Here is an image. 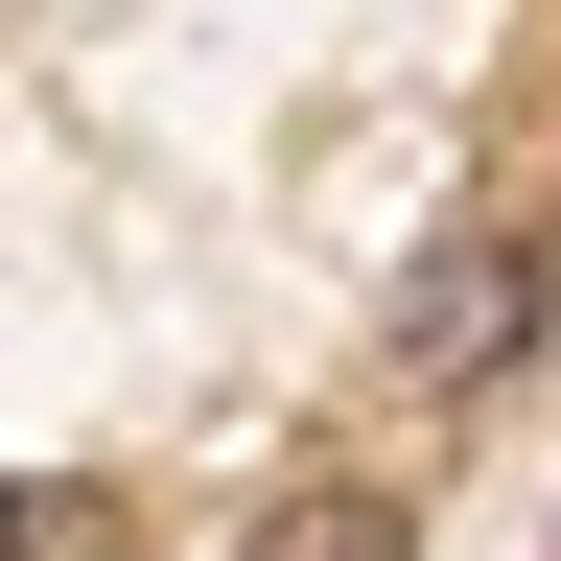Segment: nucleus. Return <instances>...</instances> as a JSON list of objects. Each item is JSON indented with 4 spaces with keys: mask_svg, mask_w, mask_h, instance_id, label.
<instances>
[{
    "mask_svg": "<svg viewBox=\"0 0 561 561\" xmlns=\"http://www.w3.org/2000/svg\"><path fill=\"white\" fill-rule=\"evenodd\" d=\"M515 351H538V234H445V257H421V305H398V375L491 398Z\"/></svg>",
    "mask_w": 561,
    "mask_h": 561,
    "instance_id": "obj_1",
    "label": "nucleus"
},
{
    "mask_svg": "<svg viewBox=\"0 0 561 561\" xmlns=\"http://www.w3.org/2000/svg\"><path fill=\"white\" fill-rule=\"evenodd\" d=\"M257 561H398V491H305V515H280Z\"/></svg>",
    "mask_w": 561,
    "mask_h": 561,
    "instance_id": "obj_2",
    "label": "nucleus"
},
{
    "mask_svg": "<svg viewBox=\"0 0 561 561\" xmlns=\"http://www.w3.org/2000/svg\"><path fill=\"white\" fill-rule=\"evenodd\" d=\"M0 561H117V515L94 491H0Z\"/></svg>",
    "mask_w": 561,
    "mask_h": 561,
    "instance_id": "obj_3",
    "label": "nucleus"
}]
</instances>
